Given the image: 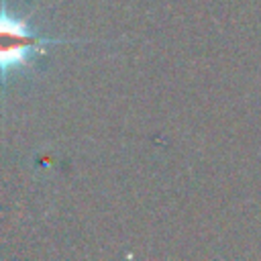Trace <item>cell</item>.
Masks as SVG:
<instances>
[{
    "mask_svg": "<svg viewBox=\"0 0 261 261\" xmlns=\"http://www.w3.org/2000/svg\"><path fill=\"white\" fill-rule=\"evenodd\" d=\"M77 43L73 39L49 37L33 27L31 16L18 14L8 0H0V84L6 86L14 73L24 71L37 57L47 53V45Z\"/></svg>",
    "mask_w": 261,
    "mask_h": 261,
    "instance_id": "cell-1",
    "label": "cell"
}]
</instances>
